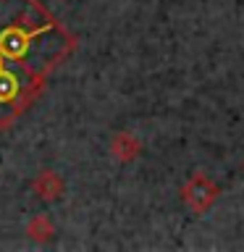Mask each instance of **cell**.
Returning a JSON list of instances; mask_svg holds the SVG:
<instances>
[{
    "label": "cell",
    "mask_w": 244,
    "mask_h": 252,
    "mask_svg": "<svg viewBox=\"0 0 244 252\" xmlns=\"http://www.w3.org/2000/svg\"><path fill=\"white\" fill-rule=\"evenodd\" d=\"M218 197H220V187L215 181H210L202 171L192 173V176L184 181V187H181V202H184L192 213H197V216H205V213L215 205Z\"/></svg>",
    "instance_id": "6da1fadb"
},
{
    "label": "cell",
    "mask_w": 244,
    "mask_h": 252,
    "mask_svg": "<svg viewBox=\"0 0 244 252\" xmlns=\"http://www.w3.org/2000/svg\"><path fill=\"white\" fill-rule=\"evenodd\" d=\"M31 192H34V197L42 200V202H55V200L63 197V192H66V184H63L58 171L42 168L34 176V181H31Z\"/></svg>",
    "instance_id": "7a4b0ae2"
},
{
    "label": "cell",
    "mask_w": 244,
    "mask_h": 252,
    "mask_svg": "<svg viewBox=\"0 0 244 252\" xmlns=\"http://www.w3.org/2000/svg\"><path fill=\"white\" fill-rule=\"evenodd\" d=\"M110 155H113L118 163L129 165V163H134L142 155V142L134 137L131 131L121 129V131L113 134V139H110Z\"/></svg>",
    "instance_id": "3957f363"
},
{
    "label": "cell",
    "mask_w": 244,
    "mask_h": 252,
    "mask_svg": "<svg viewBox=\"0 0 244 252\" xmlns=\"http://www.w3.org/2000/svg\"><path fill=\"white\" fill-rule=\"evenodd\" d=\"M27 234H29V239L37 242V244L50 242L53 236H55V223H53V218L47 216V213H37V216H31L29 223H27Z\"/></svg>",
    "instance_id": "277c9868"
},
{
    "label": "cell",
    "mask_w": 244,
    "mask_h": 252,
    "mask_svg": "<svg viewBox=\"0 0 244 252\" xmlns=\"http://www.w3.org/2000/svg\"><path fill=\"white\" fill-rule=\"evenodd\" d=\"M242 171H244V160H242Z\"/></svg>",
    "instance_id": "5b68a950"
}]
</instances>
